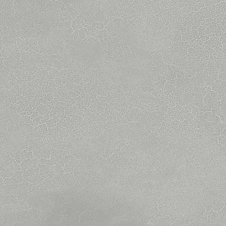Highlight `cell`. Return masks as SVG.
<instances>
[{
  "label": "cell",
  "instance_id": "obj_1",
  "mask_svg": "<svg viewBox=\"0 0 226 226\" xmlns=\"http://www.w3.org/2000/svg\"><path fill=\"white\" fill-rule=\"evenodd\" d=\"M32 161L30 159H24L21 163V170L25 171L26 170L28 169L29 167L32 165Z\"/></svg>",
  "mask_w": 226,
  "mask_h": 226
},
{
  "label": "cell",
  "instance_id": "obj_2",
  "mask_svg": "<svg viewBox=\"0 0 226 226\" xmlns=\"http://www.w3.org/2000/svg\"><path fill=\"white\" fill-rule=\"evenodd\" d=\"M39 162L41 163H42V164H47V162H48V160H47V159H44V158H41L40 160H39Z\"/></svg>",
  "mask_w": 226,
  "mask_h": 226
},
{
  "label": "cell",
  "instance_id": "obj_3",
  "mask_svg": "<svg viewBox=\"0 0 226 226\" xmlns=\"http://www.w3.org/2000/svg\"><path fill=\"white\" fill-rule=\"evenodd\" d=\"M38 116H39V114H38V112H34V113H33V114L31 116V119L32 120V119H33L34 118L37 117H38Z\"/></svg>",
  "mask_w": 226,
  "mask_h": 226
},
{
  "label": "cell",
  "instance_id": "obj_4",
  "mask_svg": "<svg viewBox=\"0 0 226 226\" xmlns=\"http://www.w3.org/2000/svg\"><path fill=\"white\" fill-rule=\"evenodd\" d=\"M1 1H4V0H1Z\"/></svg>",
  "mask_w": 226,
  "mask_h": 226
}]
</instances>
